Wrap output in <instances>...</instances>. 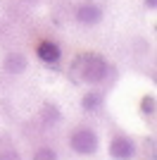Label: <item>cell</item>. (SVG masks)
<instances>
[{
    "label": "cell",
    "mask_w": 157,
    "mask_h": 160,
    "mask_svg": "<svg viewBox=\"0 0 157 160\" xmlns=\"http://www.w3.org/2000/svg\"><path fill=\"white\" fill-rule=\"evenodd\" d=\"M78 72H81V79L86 84H100V81L107 79L110 74V65L102 55H95V53H86L81 55L78 60Z\"/></svg>",
    "instance_id": "1"
},
{
    "label": "cell",
    "mask_w": 157,
    "mask_h": 160,
    "mask_svg": "<svg viewBox=\"0 0 157 160\" xmlns=\"http://www.w3.org/2000/svg\"><path fill=\"white\" fill-rule=\"evenodd\" d=\"M98 134L93 132L91 127H78L69 134V146H72L74 153L78 155H93L98 151Z\"/></svg>",
    "instance_id": "2"
},
{
    "label": "cell",
    "mask_w": 157,
    "mask_h": 160,
    "mask_svg": "<svg viewBox=\"0 0 157 160\" xmlns=\"http://www.w3.org/2000/svg\"><path fill=\"white\" fill-rule=\"evenodd\" d=\"M74 19H76L81 27H95V24L102 22V7L95 5V2H91V0H86V2L76 5Z\"/></svg>",
    "instance_id": "3"
},
{
    "label": "cell",
    "mask_w": 157,
    "mask_h": 160,
    "mask_svg": "<svg viewBox=\"0 0 157 160\" xmlns=\"http://www.w3.org/2000/svg\"><path fill=\"white\" fill-rule=\"evenodd\" d=\"M110 155L114 160H131L136 155V143H133V139H129L124 134H117V136L110 141Z\"/></svg>",
    "instance_id": "4"
},
{
    "label": "cell",
    "mask_w": 157,
    "mask_h": 160,
    "mask_svg": "<svg viewBox=\"0 0 157 160\" xmlns=\"http://www.w3.org/2000/svg\"><path fill=\"white\" fill-rule=\"evenodd\" d=\"M36 55H38L40 62H45V65H55V62L62 58V48H59L55 41H38V46H36Z\"/></svg>",
    "instance_id": "5"
},
{
    "label": "cell",
    "mask_w": 157,
    "mask_h": 160,
    "mask_svg": "<svg viewBox=\"0 0 157 160\" xmlns=\"http://www.w3.org/2000/svg\"><path fill=\"white\" fill-rule=\"evenodd\" d=\"M26 67H29V58L19 50H12V53L5 55V60H2V69L7 74H21L26 72Z\"/></svg>",
    "instance_id": "6"
},
{
    "label": "cell",
    "mask_w": 157,
    "mask_h": 160,
    "mask_svg": "<svg viewBox=\"0 0 157 160\" xmlns=\"http://www.w3.org/2000/svg\"><path fill=\"white\" fill-rule=\"evenodd\" d=\"M38 120L45 124V127H55L62 122V112H59V108L55 103H45V105H40V112H38Z\"/></svg>",
    "instance_id": "7"
},
{
    "label": "cell",
    "mask_w": 157,
    "mask_h": 160,
    "mask_svg": "<svg viewBox=\"0 0 157 160\" xmlns=\"http://www.w3.org/2000/svg\"><path fill=\"white\" fill-rule=\"evenodd\" d=\"M100 105H102V96H100L98 91H88V93L81 98V108H83L86 112H93V110H98Z\"/></svg>",
    "instance_id": "8"
},
{
    "label": "cell",
    "mask_w": 157,
    "mask_h": 160,
    "mask_svg": "<svg viewBox=\"0 0 157 160\" xmlns=\"http://www.w3.org/2000/svg\"><path fill=\"white\" fill-rule=\"evenodd\" d=\"M31 158L33 160H57V151L50 148V146H38L36 151H33Z\"/></svg>",
    "instance_id": "9"
},
{
    "label": "cell",
    "mask_w": 157,
    "mask_h": 160,
    "mask_svg": "<svg viewBox=\"0 0 157 160\" xmlns=\"http://www.w3.org/2000/svg\"><path fill=\"white\" fill-rule=\"evenodd\" d=\"M155 103H157V98L155 96H143V100H140V112L143 115H155Z\"/></svg>",
    "instance_id": "10"
},
{
    "label": "cell",
    "mask_w": 157,
    "mask_h": 160,
    "mask_svg": "<svg viewBox=\"0 0 157 160\" xmlns=\"http://www.w3.org/2000/svg\"><path fill=\"white\" fill-rule=\"evenodd\" d=\"M0 160H21L19 151H14V148H0Z\"/></svg>",
    "instance_id": "11"
},
{
    "label": "cell",
    "mask_w": 157,
    "mask_h": 160,
    "mask_svg": "<svg viewBox=\"0 0 157 160\" xmlns=\"http://www.w3.org/2000/svg\"><path fill=\"white\" fill-rule=\"evenodd\" d=\"M155 5H157V0H145V7H148V10H155Z\"/></svg>",
    "instance_id": "12"
}]
</instances>
